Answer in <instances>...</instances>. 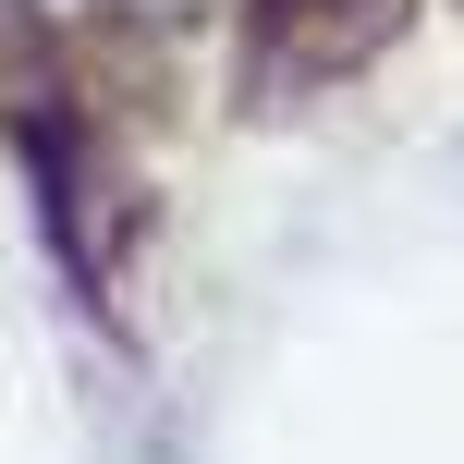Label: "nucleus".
I'll use <instances>...</instances> for the list:
<instances>
[{
	"label": "nucleus",
	"mask_w": 464,
	"mask_h": 464,
	"mask_svg": "<svg viewBox=\"0 0 464 464\" xmlns=\"http://www.w3.org/2000/svg\"><path fill=\"white\" fill-rule=\"evenodd\" d=\"M392 24H403V0H256V73L294 62V86L305 73H354Z\"/></svg>",
	"instance_id": "nucleus-1"
}]
</instances>
